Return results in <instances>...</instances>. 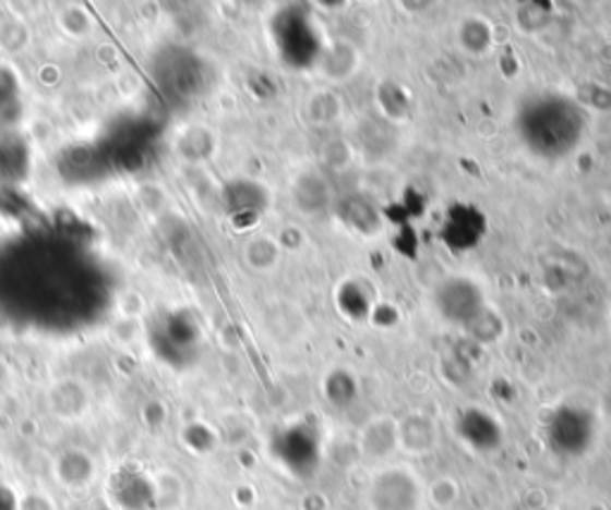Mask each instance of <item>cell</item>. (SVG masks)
I'll use <instances>...</instances> for the list:
<instances>
[{
  "label": "cell",
  "instance_id": "1",
  "mask_svg": "<svg viewBox=\"0 0 611 510\" xmlns=\"http://www.w3.org/2000/svg\"><path fill=\"white\" fill-rule=\"evenodd\" d=\"M518 134L540 158H562L578 146L585 130L580 108L564 96H535L518 110Z\"/></svg>",
  "mask_w": 611,
  "mask_h": 510
},
{
  "label": "cell",
  "instance_id": "2",
  "mask_svg": "<svg viewBox=\"0 0 611 510\" xmlns=\"http://www.w3.org/2000/svg\"><path fill=\"white\" fill-rule=\"evenodd\" d=\"M275 38L289 65L309 68L318 56V36L299 12H285L275 20Z\"/></svg>",
  "mask_w": 611,
  "mask_h": 510
},
{
  "label": "cell",
  "instance_id": "3",
  "mask_svg": "<svg viewBox=\"0 0 611 510\" xmlns=\"http://www.w3.org/2000/svg\"><path fill=\"white\" fill-rule=\"evenodd\" d=\"M486 234V218L470 206H454L444 220L442 239L452 251H466L480 244Z\"/></svg>",
  "mask_w": 611,
  "mask_h": 510
},
{
  "label": "cell",
  "instance_id": "4",
  "mask_svg": "<svg viewBox=\"0 0 611 510\" xmlns=\"http://www.w3.org/2000/svg\"><path fill=\"white\" fill-rule=\"evenodd\" d=\"M476 289L466 282H454L452 287L444 289L440 296L442 308L447 315H452V320H474V313L478 311V299L464 301L468 296H474Z\"/></svg>",
  "mask_w": 611,
  "mask_h": 510
},
{
  "label": "cell",
  "instance_id": "5",
  "mask_svg": "<svg viewBox=\"0 0 611 510\" xmlns=\"http://www.w3.org/2000/svg\"><path fill=\"white\" fill-rule=\"evenodd\" d=\"M24 170H27V148L17 136H5L0 144V174L22 180Z\"/></svg>",
  "mask_w": 611,
  "mask_h": 510
},
{
  "label": "cell",
  "instance_id": "6",
  "mask_svg": "<svg viewBox=\"0 0 611 510\" xmlns=\"http://www.w3.org/2000/svg\"><path fill=\"white\" fill-rule=\"evenodd\" d=\"M0 510H15V501H12L10 491L3 487H0Z\"/></svg>",
  "mask_w": 611,
  "mask_h": 510
}]
</instances>
